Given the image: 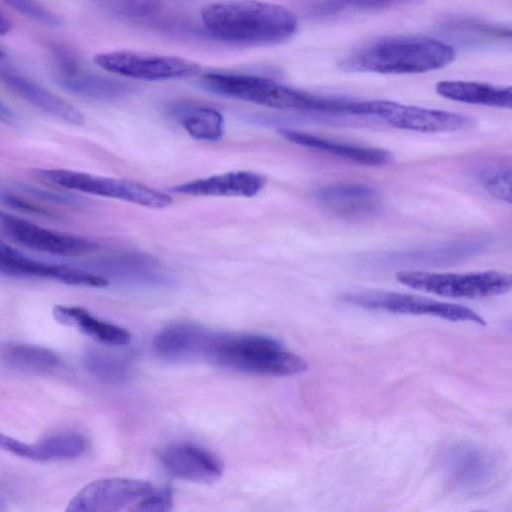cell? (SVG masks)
I'll list each match as a JSON object with an SVG mask.
<instances>
[{"label":"cell","instance_id":"1","mask_svg":"<svg viewBox=\"0 0 512 512\" xmlns=\"http://www.w3.org/2000/svg\"><path fill=\"white\" fill-rule=\"evenodd\" d=\"M201 19L208 33L219 41L278 44L297 30V18L288 8L260 0H224L205 5Z\"/></svg>","mask_w":512,"mask_h":512},{"label":"cell","instance_id":"2","mask_svg":"<svg viewBox=\"0 0 512 512\" xmlns=\"http://www.w3.org/2000/svg\"><path fill=\"white\" fill-rule=\"evenodd\" d=\"M202 86L215 94L281 110L361 115L362 101L318 96L248 74L206 73Z\"/></svg>","mask_w":512,"mask_h":512},{"label":"cell","instance_id":"3","mask_svg":"<svg viewBox=\"0 0 512 512\" xmlns=\"http://www.w3.org/2000/svg\"><path fill=\"white\" fill-rule=\"evenodd\" d=\"M455 58L450 44L428 37H391L372 42L339 62L349 72L415 74L441 69Z\"/></svg>","mask_w":512,"mask_h":512},{"label":"cell","instance_id":"4","mask_svg":"<svg viewBox=\"0 0 512 512\" xmlns=\"http://www.w3.org/2000/svg\"><path fill=\"white\" fill-rule=\"evenodd\" d=\"M207 359L246 373L290 376L307 370L302 357L270 337L216 334Z\"/></svg>","mask_w":512,"mask_h":512},{"label":"cell","instance_id":"5","mask_svg":"<svg viewBox=\"0 0 512 512\" xmlns=\"http://www.w3.org/2000/svg\"><path fill=\"white\" fill-rule=\"evenodd\" d=\"M396 280L412 289L448 298H485L507 293L512 287L509 273L481 271L470 273H438L402 270Z\"/></svg>","mask_w":512,"mask_h":512},{"label":"cell","instance_id":"6","mask_svg":"<svg viewBox=\"0 0 512 512\" xmlns=\"http://www.w3.org/2000/svg\"><path fill=\"white\" fill-rule=\"evenodd\" d=\"M34 173L38 178L57 186L148 208H165L173 202L169 195L136 181L68 169H37Z\"/></svg>","mask_w":512,"mask_h":512},{"label":"cell","instance_id":"7","mask_svg":"<svg viewBox=\"0 0 512 512\" xmlns=\"http://www.w3.org/2000/svg\"><path fill=\"white\" fill-rule=\"evenodd\" d=\"M348 304L394 314L428 315L453 322H474L485 326L486 321L474 310L449 302L409 293L367 290L343 296Z\"/></svg>","mask_w":512,"mask_h":512},{"label":"cell","instance_id":"8","mask_svg":"<svg viewBox=\"0 0 512 512\" xmlns=\"http://www.w3.org/2000/svg\"><path fill=\"white\" fill-rule=\"evenodd\" d=\"M93 61L105 71L149 81L190 77L201 68L198 63L182 57L132 50L99 53Z\"/></svg>","mask_w":512,"mask_h":512},{"label":"cell","instance_id":"9","mask_svg":"<svg viewBox=\"0 0 512 512\" xmlns=\"http://www.w3.org/2000/svg\"><path fill=\"white\" fill-rule=\"evenodd\" d=\"M366 115H375L393 127L419 132H453L473 126L461 113L405 105L388 100L366 101Z\"/></svg>","mask_w":512,"mask_h":512},{"label":"cell","instance_id":"10","mask_svg":"<svg viewBox=\"0 0 512 512\" xmlns=\"http://www.w3.org/2000/svg\"><path fill=\"white\" fill-rule=\"evenodd\" d=\"M0 229L18 244L53 255L76 257L99 248L88 238L46 229L1 210Z\"/></svg>","mask_w":512,"mask_h":512},{"label":"cell","instance_id":"11","mask_svg":"<svg viewBox=\"0 0 512 512\" xmlns=\"http://www.w3.org/2000/svg\"><path fill=\"white\" fill-rule=\"evenodd\" d=\"M154 490L151 483L127 478H103L83 487L69 502L67 512H116L136 504Z\"/></svg>","mask_w":512,"mask_h":512},{"label":"cell","instance_id":"12","mask_svg":"<svg viewBox=\"0 0 512 512\" xmlns=\"http://www.w3.org/2000/svg\"><path fill=\"white\" fill-rule=\"evenodd\" d=\"M315 198L326 212L343 220H368L381 209L378 191L363 184L328 185L318 189Z\"/></svg>","mask_w":512,"mask_h":512},{"label":"cell","instance_id":"13","mask_svg":"<svg viewBox=\"0 0 512 512\" xmlns=\"http://www.w3.org/2000/svg\"><path fill=\"white\" fill-rule=\"evenodd\" d=\"M159 458L169 474L194 482H213L221 477L224 469L222 461L215 454L191 443L168 445Z\"/></svg>","mask_w":512,"mask_h":512},{"label":"cell","instance_id":"14","mask_svg":"<svg viewBox=\"0 0 512 512\" xmlns=\"http://www.w3.org/2000/svg\"><path fill=\"white\" fill-rule=\"evenodd\" d=\"M0 274L13 277H37L59 281L68 285L102 288L108 280L87 270L44 263L28 258L18 251L0 256Z\"/></svg>","mask_w":512,"mask_h":512},{"label":"cell","instance_id":"15","mask_svg":"<svg viewBox=\"0 0 512 512\" xmlns=\"http://www.w3.org/2000/svg\"><path fill=\"white\" fill-rule=\"evenodd\" d=\"M215 335L193 324L176 323L158 333L153 345L156 353L167 360L207 358Z\"/></svg>","mask_w":512,"mask_h":512},{"label":"cell","instance_id":"16","mask_svg":"<svg viewBox=\"0 0 512 512\" xmlns=\"http://www.w3.org/2000/svg\"><path fill=\"white\" fill-rule=\"evenodd\" d=\"M265 178L255 172L233 171L177 185L172 191L193 196L253 197L265 185Z\"/></svg>","mask_w":512,"mask_h":512},{"label":"cell","instance_id":"17","mask_svg":"<svg viewBox=\"0 0 512 512\" xmlns=\"http://www.w3.org/2000/svg\"><path fill=\"white\" fill-rule=\"evenodd\" d=\"M0 80L22 99L55 118L74 125L85 121L84 115L73 105L22 75L0 71Z\"/></svg>","mask_w":512,"mask_h":512},{"label":"cell","instance_id":"18","mask_svg":"<svg viewBox=\"0 0 512 512\" xmlns=\"http://www.w3.org/2000/svg\"><path fill=\"white\" fill-rule=\"evenodd\" d=\"M279 132L292 143L336 155L357 164L384 166L393 162V155L384 149L337 142L292 129H281Z\"/></svg>","mask_w":512,"mask_h":512},{"label":"cell","instance_id":"19","mask_svg":"<svg viewBox=\"0 0 512 512\" xmlns=\"http://www.w3.org/2000/svg\"><path fill=\"white\" fill-rule=\"evenodd\" d=\"M49 203L75 205L78 201L73 197L38 187L0 181V204L6 207L39 216L57 217L56 211L46 205Z\"/></svg>","mask_w":512,"mask_h":512},{"label":"cell","instance_id":"20","mask_svg":"<svg viewBox=\"0 0 512 512\" xmlns=\"http://www.w3.org/2000/svg\"><path fill=\"white\" fill-rule=\"evenodd\" d=\"M436 92L449 100L489 107H512V88L473 81L438 82Z\"/></svg>","mask_w":512,"mask_h":512},{"label":"cell","instance_id":"21","mask_svg":"<svg viewBox=\"0 0 512 512\" xmlns=\"http://www.w3.org/2000/svg\"><path fill=\"white\" fill-rule=\"evenodd\" d=\"M488 455L473 446H457L448 454L446 465L452 480L464 489H478L489 481L493 465Z\"/></svg>","mask_w":512,"mask_h":512},{"label":"cell","instance_id":"22","mask_svg":"<svg viewBox=\"0 0 512 512\" xmlns=\"http://www.w3.org/2000/svg\"><path fill=\"white\" fill-rule=\"evenodd\" d=\"M53 316L57 322L76 326L85 334L105 344L125 345L131 338L130 333L124 328L99 320L82 307L57 305L53 308Z\"/></svg>","mask_w":512,"mask_h":512},{"label":"cell","instance_id":"23","mask_svg":"<svg viewBox=\"0 0 512 512\" xmlns=\"http://www.w3.org/2000/svg\"><path fill=\"white\" fill-rule=\"evenodd\" d=\"M56 82L69 93L96 100H113L127 92L124 84L79 68L71 72H57Z\"/></svg>","mask_w":512,"mask_h":512},{"label":"cell","instance_id":"24","mask_svg":"<svg viewBox=\"0 0 512 512\" xmlns=\"http://www.w3.org/2000/svg\"><path fill=\"white\" fill-rule=\"evenodd\" d=\"M176 117L187 133L198 140H220L225 131L223 115L216 109L185 106L176 110Z\"/></svg>","mask_w":512,"mask_h":512},{"label":"cell","instance_id":"25","mask_svg":"<svg viewBox=\"0 0 512 512\" xmlns=\"http://www.w3.org/2000/svg\"><path fill=\"white\" fill-rule=\"evenodd\" d=\"M0 360L10 367L32 372L46 371L59 363L53 351L25 343H9L0 347Z\"/></svg>","mask_w":512,"mask_h":512},{"label":"cell","instance_id":"26","mask_svg":"<svg viewBox=\"0 0 512 512\" xmlns=\"http://www.w3.org/2000/svg\"><path fill=\"white\" fill-rule=\"evenodd\" d=\"M35 460H69L81 456L87 442L84 437L75 433H58L34 443Z\"/></svg>","mask_w":512,"mask_h":512},{"label":"cell","instance_id":"27","mask_svg":"<svg viewBox=\"0 0 512 512\" xmlns=\"http://www.w3.org/2000/svg\"><path fill=\"white\" fill-rule=\"evenodd\" d=\"M448 34L463 43L476 44L490 41L510 39L511 30L508 27L470 19H461L448 23L445 27Z\"/></svg>","mask_w":512,"mask_h":512},{"label":"cell","instance_id":"28","mask_svg":"<svg viewBox=\"0 0 512 512\" xmlns=\"http://www.w3.org/2000/svg\"><path fill=\"white\" fill-rule=\"evenodd\" d=\"M417 0H320L311 8L316 17H329L346 11L383 10L409 5Z\"/></svg>","mask_w":512,"mask_h":512},{"label":"cell","instance_id":"29","mask_svg":"<svg viewBox=\"0 0 512 512\" xmlns=\"http://www.w3.org/2000/svg\"><path fill=\"white\" fill-rule=\"evenodd\" d=\"M85 363L88 370L103 381L117 382L126 375V367L119 359L101 351L89 352Z\"/></svg>","mask_w":512,"mask_h":512},{"label":"cell","instance_id":"30","mask_svg":"<svg viewBox=\"0 0 512 512\" xmlns=\"http://www.w3.org/2000/svg\"><path fill=\"white\" fill-rule=\"evenodd\" d=\"M14 10L48 26H58L60 18L36 0H4Z\"/></svg>","mask_w":512,"mask_h":512},{"label":"cell","instance_id":"31","mask_svg":"<svg viewBox=\"0 0 512 512\" xmlns=\"http://www.w3.org/2000/svg\"><path fill=\"white\" fill-rule=\"evenodd\" d=\"M483 185L485 189L495 198L510 203L511 202V169H497L483 176Z\"/></svg>","mask_w":512,"mask_h":512},{"label":"cell","instance_id":"32","mask_svg":"<svg viewBox=\"0 0 512 512\" xmlns=\"http://www.w3.org/2000/svg\"><path fill=\"white\" fill-rule=\"evenodd\" d=\"M172 491L164 487L157 491L153 490L150 494L139 500L129 511L145 512H166L172 509L173 497Z\"/></svg>","mask_w":512,"mask_h":512},{"label":"cell","instance_id":"33","mask_svg":"<svg viewBox=\"0 0 512 512\" xmlns=\"http://www.w3.org/2000/svg\"><path fill=\"white\" fill-rule=\"evenodd\" d=\"M0 121L9 125H15L18 122L17 115L2 102H0Z\"/></svg>","mask_w":512,"mask_h":512},{"label":"cell","instance_id":"34","mask_svg":"<svg viewBox=\"0 0 512 512\" xmlns=\"http://www.w3.org/2000/svg\"><path fill=\"white\" fill-rule=\"evenodd\" d=\"M112 5H120L127 7L128 9L134 8L139 9V2L137 0H98ZM141 9V8H140Z\"/></svg>","mask_w":512,"mask_h":512},{"label":"cell","instance_id":"35","mask_svg":"<svg viewBox=\"0 0 512 512\" xmlns=\"http://www.w3.org/2000/svg\"><path fill=\"white\" fill-rule=\"evenodd\" d=\"M12 24L10 20L0 12V35H5L10 32Z\"/></svg>","mask_w":512,"mask_h":512},{"label":"cell","instance_id":"36","mask_svg":"<svg viewBox=\"0 0 512 512\" xmlns=\"http://www.w3.org/2000/svg\"><path fill=\"white\" fill-rule=\"evenodd\" d=\"M14 251L15 249H13L12 247L8 246L7 244L0 240V256L10 254Z\"/></svg>","mask_w":512,"mask_h":512},{"label":"cell","instance_id":"37","mask_svg":"<svg viewBox=\"0 0 512 512\" xmlns=\"http://www.w3.org/2000/svg\"><path fill=\"white\" fill-rule=\"evenodd\" d=\"M4 56V52L0 49V57Z\"/></svg>","mask_w":512,"mask_h":512}]
</instances>
